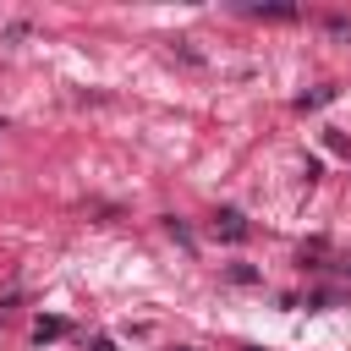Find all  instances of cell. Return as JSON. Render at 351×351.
<instances>
[{"label": "cell", "instance_id": "cell-1", "mask_svg": "<svg viewBox=\"0 0 351 351\" xmlns=\"http://www.w3.org/2000/svg\"><path fill=\"white\" fill-rule=\"evenodd\" d=\"M214 236H219V241H247L252 225H247L241 208H219V214H214Z\"/></svg>", "mask_w": 351, "mask_h": 351}, {"label": "cell", "instance_id": "cell-2", "mask_svg": "<svg viewBox=\"0 0 351 351\" xmlns=\"http://www.w3.org/2000/svg\"><path fill=\"white\" fill-rule=\"evenodd\" d=\"M60 335H66V318H38V324H33V340H38V346H44V340H60Z\"/></svg>", "mask_w": 351, "mask_h": 351}, {"label": "cell", "instance_id": "cell-3", "mask_svg": "<svg viewBox=\"0 0 351 351\" xmlns=\"http://www.w3.org/2000/svg\"><path fill=\"white\" fill-rule=\"evenodd\" d=\"M329 99H335V88H313V93H302L296 104H302V110H318V104H329Z\"/></svg>", "mask_w": 351, "mask_h": 351}, {"label": "cell", "instance_id": "cell-4", "mask_svg": "<svg viewBox=\"0 0 351 351\" xmlns=\"http://www.w3.org/2000/svg\"><path fill=\"white\" fill-rule=\"evenodd\" d=\"M165 230H170V236H176V241H181V247H186V252H192V247H197V241H192V230H186V225H181V219H165Z\"/></svg>", "mask_w": 351, "mask_h": 351}, {"label": "cell", "instance_id": "cell-5", "mask_svg": "<svg viewBox=\"0 0 351 351\" xmlns=\"http://www.w3.org/2000/svg\"><path fill=\"white\" fill-rule=\"evenodd\" d=\"M230 280H236V285H252V280H258V269H247V263H236V269H230Z\"/></svg>", "mask_w": 351, "mask_h": 351}, {"label": "cell", "instance_id": "cell-6", "mask_svg": "<svg viewBox=\"0 0 351 351\" xmlns=\"http://www.w3.org/2000/svg\"><path fill=\"white\" fill-rule=\"evenodd\" d=\"M93 351H115V340H93Z\"/></svg>", "mask_w": 351, "mask_h": 351}, {"label": "cell", "instance_id": "cell-7", "mask_svg": "<svg viewBox=\"0 0 351 351\" xmlns=\"http://www.w3.org/2000/svg\"><path fill=\"white\" fill-rule=\"evenodd\" d=\"M241 351H263V346H241Z\"/></svg>", "mask_w": 351, "mask_h": 351}]
</instances>
